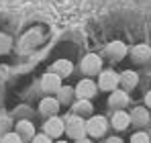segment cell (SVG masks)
Wrapping results in <instances>:
<instances>
[{"mask_svg":"<svg viewBox=\"0 0 151 143\" xmlns=\"http://www.w3.org/2000/svg\"><path fill=\"white\" fill-rule=\"evenodd\" d=\"M65 133H68V137H72V139H82V137L86 135V121H84V117L72 113V115L65 119Z\"/></svg>","mask_w":151,"mask_h":143,"instance_id":"1","label":"cell"},{"mask_svg":"<svg viewBox=\"0 0 151 143\" xmlns=\"http://www.w3.org/2000/svg\"><path fill=\"white\" fill-rule=\"evenodd\" d=\"M43 131L49 135L51 139H57V137H61V135H63V131H65V121L59 119L57 115L47 117L45 125H43Z\"/></svg>","mask_w":151,"mask_h":143,"instance_id":"2","label":"cell"},{"mask_svg":"<svg viewBox=\"0 0 151 143\" xmlns=\"http://www.w3.org/2000/svg\"><path fill=\"white\" fill-rule=\"evenodd\" d=\"M119 84H121V74H116V72H112V70L100 72V80H98V88L100 90L112 92V90H116Z\"/></svg>","mask_w":151,"mask_h":143,"instance_id":"3","label":"cell"},{"mask_svg":"<svg viewBox=\"0 0 151 143\" xmlns=\"http://www.w3.org/2000/svg\"><path fill=\"white\" fill-rule=\"evenodd\" d=\"M106 119L104 117H98V115H94V117H90V119L86 121V133L90 135V137H102L104 133H106Z\"/></svg>","mask_w":151,"mask_h":143,"instance_id":"4","label":"cell"},{"mask_svg":"<svg viewBox=\"0 0 151 143\" xmlns=\"http://www.w3.org/2000/svg\"><path fill=\"white\" fill-rule=\"evenodd\" d=\"M61 76H57L55 72H49V74H45L43 78H41V88L47 92V94H57V90L63 86L61 84Z\"/></svg>","mask_w":151,"mask_h":143,"instance_id":"5","label":"cell"},{"mask_svg":"<svg viewBox=\"0 0 151 143\" xmlns=\"http://www.w3.org/2000/svg\"><path fill=\"white\" fill-rule=\"evenodd\" d=\"M98 92V86H96V82H92V80H80L78 82V86H76V96L78 98H94Z\"/></svg>","mask_w":151,"mask_h":143,"instance_id":"6","label":"cell"},{"mask_svg":"<svg viewBox=\"0 0 151 143\" xmlns=\"http://www.w3.org/2000/svg\"><path fill=\"white\" fill-rule=\"evenodd\" d=\"M100 68H102V59L96 53H88V55L82 59V70H84V74H88V76L100 74Z\"/></svg>","mask_w":151,"mask_h":143,"instance_id":"7","label":"cell"},{"mask_svg":"<svg viewBox=\"0 0 151 143\" xmlns=\"http://www.w3.org/2000/svg\"><path fill=\"white\" fill-rule=\"evenodd\" d=\"M59 106H61V102H59L57 98H53V96L47 94V98H43V100L39 102V113H41V115H47V117H53V115L59 113Z\"/></svg>","mask_w":151,"mask_h":143,"instance_id":"8","label":"cell"},{"mask_svg":"<svg viewBox=\"0 0 151 143\" xmlns=\"http://www.w3.org/2000/svg\"><path fill=\"white\" fill-rule=\"evenodd\" d=\"M14 131L23 137V141H31L35 137V125L31 121H19L17 127H14Z\"/></svg>","mask_w":151,"mask_h":143,"instance_id":"9","label":"cell"},{"mask_svg":"<svg viewBox=\"0 0 151 143\" xmlns=\"http://www.w3.org/2000/svg\"><path fill=\"white\" fill-rule=\"evenodd\" d=\"M131 123H133V121H131V115H129V113H125V110H116V113L112 115V127H114L116 131L127 129Z\"/></svg>","mask_w":151,"mask_h":143,"instance_id":"10","label":"cell"},{"mask_svg":"<svg viewBox=\"0 0 151 143\" xmlns=\"http://www.w3.org/2000/svg\"><path fill=\"white\" fill-rule=\"evenodd\" d=\"M72 61L70 59H57L53 66H51V72H55L57 76H61V78H68L70 74H72Z\"/></svg>","mask_w":151,"mask_h":143,"instance_id":"11","label":"cell"},{"mask_svg":"<svg viewBox=\"0 0 151 143\" xmlns=\"http://www.w3.org/2000/svg\"><path fill=\"white\" fill-rule=\"evenodd\" d=\"M127 102H129V96L123 90H112V94L108 98V104L112 108H123V106H127Z\"/></svg>","mask_w":151,"mask_h":143,"instance_id":"12","label":"cell"},{"mask_svg":"<svg viewBox=\"0 0 151 143\" xmlns=\"http://www.w3.org/2000/svg\"><path fill=\"white\" fill-rule=\"evenodd\" d=\"M106 53H108L112 59H123L127 55V47H125V43H121V41H112V43L106 47Z\"/></svg>","mask_w":151,"mask_h":143,"instance_id":"13","label":"cell"},{"mask_svg":"<svg viewBox=\"0 0 151 143\" xmlns=\"http://www.w3.org/2000/svg\"><path fill=\"white\" fill-rule=\"evenodd\" d=\"M137 82H139V76L135 74V72L127 70L121 74V86L123 88H127V90H133L135 86H137Z\"/></svg>","mask_w":151,"mask_h":143,"instance_id":"14","label":"cell"},{"mask_svg":"<svg viewBox=\"0 0 151 143\" xmlns=\"http://www.w3.org/2000/svg\"><path fill=\"white\" fill-rule=\"evenodd\" d=\"M74 113H76V115H80V117H84V115H92V104H90V100H88V98H80V100L74 104Z\"/></svg>","mask_w":151,"mask_h":143,"instance_id":"15","label":"cell"},{"mask_svg":"<svg viewBox=\"0 0 151 143\" xmlns=\"http://www.w3.org/2000/svg\"><path fill=\"white\" fill-rule=\"evenodd\" d=\"M76 94V88H70V86H61L57 90V100L61 104H72V98Z\"/></svg>","mask_w":151,"mask_h":143,"instance_id":"16","label":"cell"},{"mask_svg":"<svg viewBox=\"0 0 151 143\" xmlns=\"http://www.w3.org/2000/svg\"><path fill=\"white\" fill-rule=\"evenodd\" d=\"M131 53H133V59H135V61H145V59L151 57V49L147 47V45H137Z\"/></svg>","mask_w":151,"mask_h":143,"instance_id":"17","label":"cell"},{"mask_svg":"<svg viewBox=\"0 0 151 143\" xmlns=\"http://www.w3.org/2000/svg\"><path fill=\"white\" fill-rule=\"evenodd\" d=\"M131 121H133L135 125H145V123L149 121V113H147L145 108H135L133 115H131Z\"/></svg>","mask_w":151,"mask_h":143,"instance_id":"18","label":"cell"},{"mask_svg":"<svg viewBox=\"0 0 151 143\" xmlns=\"http://www.w3.org/2000/svg\"><path fill=\"white\" fill-rule=\"evenodd\" d=\"M0 143H23V137L17 131H8L0 137Z\"/></svg>","mask_w":151,"mask_h":143,"instance_id":"19","label":"cell"},{"mask_svg":"<svg viewBox=\"0 0 151 143\" xmlns=\"http://www.w3.org/2000/svg\"><path fill=\"white\" fill-rule=\"evenodd\" d=\"M131 143H149V135L143 133V131H139V133H135L131 137Z\"/></svg>","mask_w":151,"mask_h":143,"instance_id":"20","label":"cell"},{"mask_svg":"<svg viewBox=\"0 0 151 143\" xmlns=\"http://www.w3.org/2000/svg\"><path fill=\"white\" fill-rule=\"evenodd\" d=\"M31 143H53L51 141V137L43 131V133H39V135H35L33 139H31Z\"/></svg>","mask_w":151,"mask_h":143,"instance_id":"21","label":"cell"},{"mask_svg":"<svg viewBox=\"0 0 151 143\" xmlns=\"http://www.w3.org/2000/svg\"><path fill=\"white\" fill-rule=\"evenodd\" d=\"M8 49H10V37L0 35V53H6Z\"/></svg>","mask_w":151,"mask_h":143,"instance_id":"22","label":"cell"},{"mask_svg":"<svg viewBox=\"0 0 151 143\" xmlns=\"http://www.w3.org/2000/svg\"><path fill=\"white\" fill-rule=\"evenodd\" d=\"M4 127H8V119H2V121H0V133H4V131H6Z\"/></svg>","mask_w":151,"mask_h":143,"instance_id":"23","label":"cell"},{"mask_svg":"<svg viewBox=\"0 0 151 143\" xmlns=\"http://www.w3.org/2000/svg\"><path fill=\"white\" fill-rule=\"evenodd\" d=\"M106 143H123V139H119V137H110Z\"/></svg>","mask_w":151,"mask_h":143,"instance_id":"24","label":"cell"},{"mask_svg":"<svg viewBox=\"0 0 151 143\" xmlns=\"http://www.w3.org/2000/svg\"><path fill=\"white\" fill-rule=\"evenodd\" d=\"M145 102H147V106L151 108V92H147V96H145Z\"/></svg>","mask_w":151,"mask_h":143,"instance_id":"25","label":"cell"},{"mask_svg":"<svg viewBox=\"0 0 151 143\" xmlns=\"http://www.w3.org/2000/svg\"><path fill=\"white\" fill-rule=\"evenodd\" d=\"M76 143H92L90 139H86V137H82V139H76Z\"/></svg>","mask_w":151,"mask_h":143,"instance_id":"26","label":"cell"},{"mask_svg":"<svg viewBox=\"0 0 151 143\" xmlns=\"http://www.w3.org/2000/svg\"><path fill=\"white\" fill-rule=\"evenodd\" d=\"M55 143H65V141H55Z\"/></svg>","mask_w":151,"mask_h":143,"instance_id":"27","label":"cell"}]
</instances>
